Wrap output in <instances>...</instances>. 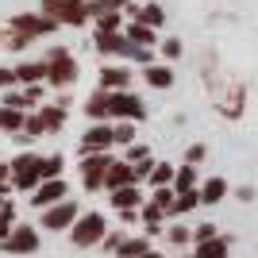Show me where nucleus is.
<instances>
[{
  "instance_id": "9b49d317",
  "label": "nucleus",
  "mask_w": 258,
  "mask_h": 258,
  "mask_svg": "<svg viewBox=\"0 0 258 258\" xmlns=\"http://www.w3.org/2000/svg\"><path fill=\"white\" fill-rule=\"evenodd\" d=\"M62 201H66V181H62V177H58V181H43L31 193V205L43 208V212H46V208H54V205H62Z\"/></svg>"
},
{
  "instance_id": "a19ab883",
  "label": "nucleus",
  "mask_w": 258,
  "mask_h": 258,
  "mask_svg": "<svg viewBox=\"0 0 258 258\" xmlns=\"http://www.w3.org/2000/svg\"><path fill=\"white\" fill-rule=\"evenodd\" d=\"M127 58H135V62H143V66H154V62H151V50H147V46H131Z\"/></svg>"
},
{
  "instance_id": "a878e982",
  "label": "nucleus",
  "mask_w": 258,
  "mask_h": 258,
  "mask_svg": "<svg viewBox=\"0 0 258 258\" xmlns=\"http://www.w3.org/2000/svg\"><path fill=\"white\" fill-rule=\"evenodd\" d=\"M173 177H177V170H173V166H166V162H158V166H154V173H151V185H154V189H170Z\"/></svg>"
},
{
  "instance_id": "4be33fe9",
  "label": "nucleus",
  "mask_w": 258,
  "mask_h": 258,
  "mask_svg": "<svg viewBox=\"0 0 258 258\" xmlns=\"http://www.w3.org/2000/svg\"><path fill=\"white\" fill-rule=\"evenodd\" d=\"M39 119H43V131H58V127L66 123V108H62V104H43Z\"/></svg>"
},
{
  "instance_id": "de8ad7c7",
  "label": "nucleus",
  "mask_w": 258,
  "mask_h": 258,
  "mask_svg": "<svg viewBox=\"0 0 258 258\" xmlns=\"http://www.w3.org/2000/svg\"><path fill=\"white\" fill-rule=\"evenodd\" d=\"M235 197H239V201H254V189H250V185H239Z\"/></svg>"
},
{
  "instance_id": "a211bd4d",
  "label": "nucleus",
  "mask_w": 258,
  "mask_h": 258,
  "mask_svg": "<svg viewBox=\"0 0 258 258\" xmlns=\"http://www.w3.org/2000/svg\"><path fill=\"white\" fill-rule=\"evenodd\" d=\"M16 81H23V85H43V81H46V62H23V66H16Z\"/></svg>"
},
{
  "instance_id": "2f4dec72",
  "label": "nucleus",
  "mask_w": 258,
  "mask_h": 258,
  "mask_svg": "<svg viewBox=\"0 0 258 258\" xmlns=\"http://www.w3.org/2000/svg\"><path fill=\"white\" fill-rule=\"evenodd\" d=\"M39 135H43V119H39V116H27V123H23V131L16 135V139H20V143H31V139H39Z\"/></svg>"
},
{
  "instance_id": "72a5a7b5",
  "label": "nucleus",
  "mask_w": 258,
  "mask_h": 258,
  "mask_svg": "<svg viewBox=\"0 0 258 258\" xmlns=\"http://www.w3.org/2000/svg\"><path fill=\"white\" fill-rule=\"evenodd\" d=\"M116 143L135 147V123H116Z\"/></svg>"
},
{
  "instance_id": "ea45409f",
  "label": "nucleus",
  "mask_w": 258,
  "mask_h": 258,
  "mask_svg": "<svg viewBox=\"0 0 258 258\" xmlns=\"http://www.w3.org/2000/svg\"><path fill=\"white\" fill-rule=\"evenodd\" d=\"M189 239H193L189 227H170V243H173V247H181V243H189Z\"/></svg>"
},
{
  "instance_id": "39448f33",
  "label": "nucleus",
  "mask_w": 258,
  "mask_h": 258,
  "mask_svg": "<svg viewBox=\"0 0 258 258\" xmlns=\"http://www.w3.org/2000/svg\"><path fill=\"white\" fill-rule=\"evenodd\" d=\"M54 27H58V23L50 20V16H43V12H39V16H31V12H20V16H12V27L8 31L12 35H23V39H43V35H50Z\"/></svg>"
},
{
  "instance_id": "79ce46f5",
  "label": "nucleus",
  "mask_w": 258,
  "mask_h": 258,
  "mask_svg": "<svg viewBox=\"0 0 258 258\" xmlns=\"http://www.w3.org/2000/svg\"><path fill=\"white\" fill-rule=\"evenodd\" d=\"M12 220H16V205H12V201H4V205H0V224L12 227Z\"/></svg>"
},
{
  "instance_id": "ddd939ff",
  "label": "nucleus",
  "mask_w": 258,
  "mask_h": 258,
  "mask_svg": "<svg viewBox=\"0 0 258 258\" xmlns=\"http://www.w3.org/2000/svg\"><path fill=\"white\" fill-rule=\"evenodd\" d=\"M85 112H89V119H93V123H108V116H112V93L97 89V93L85 100Z\"/></svg>"
},
{
  "instance_id": "f704fd0d",
  "label": "nucleus",
  "mask_w": 258,
  "mask_h": 258,
  "mask_svg": "<svg viewBox=\"0 0 258 258\" xmlns=\"http://www.w3.org/2000/svg\"><path fill=\"white\" fill-rule=\"evenodd\" d=\"M193 239H197V243H212V239H220V235H216V224H201L193 231Z\"/></svg>"
},
{
  "instance_id": "423d86ee",
  "label": "nucleus",
  "mask_w": 258,
  "mask_h": 258,
  "mask_svg": "<svg viewBox=\"0 0 258 258\" xmlns=\"http://www.w3.org/2000/svg\"><path fill=\"white\" fill-rule=\"evenodd\" d=\"M39 166H43L39 154H20V158L12 162V185H16V189H39V185H43Z\"/></svg>"
},
{
  "instance_id": "393cba45",
  "label": "nucleus",
  "mask_w": 258,
  "mask_h": 258,
  "mask_svg": "<svg viewBox=\"0 0 258 258\" xmlns=\"http://www.w3.org/2000/svg\"><path fill=\"white\" fill-rule=\"evenodd\" d=\"M197 205H205V201H201V189H193V193H177V201H173V216L193 212Z\"/></svg>"
},
{
  "instance_id": "c9c22d12",
  "label": "nucleus",
  "mask_w": 258,
  "mask_h": 258,
  "mask_svg": "<svg viewBox=\"0 0 258 258\" xmlns=\"http://www.w3.org/2000/svg\"><path fill=\"white\" fill-rule=\"evenodd\" d=\"M154 166H158V162H151V158H143V162H135V181H143V177H147V181H151V173H154Z\"/></svg>"
},
{
  "instance_id": "9d476101",
  "label": "nucleus",
  "mask_w": 258,
  "mask_h": 258,
  "mask_svg": "<svg viewBox=\"0 0 258 258\" xmlns=\"http://www.w3.org/2000/svg\"><path fill=\"white\" fill-rule=\"evenodd\" d=\"M35 247H39V231H35L31 224H16L12 235H8V243H4L8 254H31Z\"/></svg>"
},
{
  "instance_id": "cd10ccee",
  "label": "nucleus",
  "mask_w": 258,
  "mask_h": 258,
  "mask_svg": "<svg viewBox=\"0 0 258 258\" xmlns=\"http://www.w3.org/2000/svg\"><path fill=\"white\" fill-rule=\"evenodd\" d=\"M119 23H123V12H104V16H97V35L119 31Z\"/></svg>"
},
{
  "instance_id": "e433bc0d",
  "label": "nucleus",
  "mask_w": 258,
  "mask_h": 258,
  "mask_svg": "<svg viewBox=\"0 0 258 258\" xmlns=\"http://www.w3.org/2000/svg\"><path fill=\"white\" fill-rule=\"evenodd\" d=\"M162 58H166V62L181 58V43H177V39H166V43H162Z\"/></svg>"
},
{
  "instance_id": "f257e3e1",
  "label": "nucleus",
  "mask_w": 258,
  "mask_h": 258,
  "mask_svg": "<svg viewBox=\"0 0 258 258\" xmlns=\"http://www.w3.org/2000/svg\"><path fill=\"white\" fill-rule=\"evenodd\" d=\"M43 62H46V85L70 89L77 81V58L66 50V46H50V50L43 54Z\"/></svg>"
},
{
  "instance_id": "c756f323",
  "label": "nucleus",
  "mask_w": 258,
  "mask_h": 258,
  "mask_svg": "<svg viewBox=\"0 0 258 258\" xmlns=\"http://www.w3.org/2000/svg\"><path fill=\"white\" fill-rule=\"evenodd\" d=\"M147 239H123V247H119V258H143L147 254Z\"/></svg>"
},
{
  "instance_id": "4468645a",
  "label": "nucleus",
  "mask_w": 258,
  "mask_h": 258,
  "mask_svg": "<svg viewBox=\"0 0 258 258\" xmlns=\"http://www.w3.org/2000/svg\"><path fill=\"white\" fill-rule=\"evenodd\" d=\"M123 185H139L135 181V166H131V162H112V170H108V189L116 193Z\"/></svg>"
},
{
  "instance_id": "37998d69",
  "label": "nucleus",
  "mask_w": 258,
  "mask_h": 258,
  "mask_svg": "<svg viewBox=\"0 0 258 258\" xmlns=\"http://www.w3.org/2000/svg\"><path fill=\"white\" fill-rule=\"evenodd\" d=\"M27 43H31V39H23V35H12V31H8V43H4V46H8V50H23Z\"/></svg>"
},
{
  "instance_id": "20e7f679",
  "label": "nucleus",
  "mask_w": 258,
  "mask_h": 258,
  "mask_svg": "<svg viewBox=\"0 0 258 258\" xmlns=\"http://www.w3.org/2000/svg\"><path fill=\"white\" fill-rule=\"evenodd\" d=\"M104 231H108V224H104V216L100 212H85L81 220L74 224V247H97V243H104Z\"/></svg>"
},
{
  "instance_id": "b1692460",
  "label": "nucleus",
  "mask_w": 258,
  "mask_h": 258,
  "mask_svg": "<svg viewBox=\"0 0 258 258\" xmlns=\"http://www.w3.org/2000/svg\"><path fill=\"white\" fill-rule=\"evenodd\" d=\"M193 189H197V166H177L173 193H193Z\"/></svg>"
},
{
  "instance_id": "f8f14e48",
  "label": "nucleus",
  "mask_w": 258,
  "mask_h": 258,
  "mask_svg": "<svg viewBox=\"0 0 258 258\" xmlns=\"http://www.w3.org/2000/svg\"><path fill=\"white\" fill-rule=\"evenodd\" d=\"M127 85H131L127 66H104V70H100V85L97 89H104V93H127Z\"/></svg>"
},
{
  "instance_id": "2eb2a0df",
  "label": "nucleus",
  "mask_w": 258,
  "mask_h": 258,
  "mask_svg": "<svg viewBox=\"0 0 258 258\" xmlns=\"http://www.w3.org/2000/svg\"><path fill=\"white\" fill-rule=\"evenodd\" d=\"M97 50H100V54H123V58H127V54H131V43H127V35L112 31V35H97Z\"/></svg>"
},
{
  "instance_id": "3c124183",
  "label": "nucleus",
  "mask_w": 258,
  "mask_h": 258,
  "mask_svg": "<svg viewBox=\"0 0 258 258\" xmlns=\"http://www.w3.org/2000/svg\"><path fill=\"white\" fill-rule=\"evenodd\" d=\"M8 177H12V166H0V185H8Z\"/></svg>"
},
{
  "instance_id": "8fccbe9b",
  "label": "nucleus",
  "mask_w": 258,
  "mask_h": 258,
  "mask_svg": "<svg viewBox=\"0 0 258 258\" xmlns=\"http://www.w3.org/2000/svg\"><path fill=\"white\" fill-rule=\"evenodd\" d=\"M8 235H12V227H8V224H0V247L8 243Z\"/></svg>"
},
{
  "instance_id": "aec40b11",
  "label": "nucleus",
  "mask_w": 258,
  "mask_h": 258,
  "mask_svg": "<svg viewBox=\"0 0 258 258\" xmlns=\"http://www.w3.org/2000/svg\"><path fill=\"white\" fill-rule=\"evenodd\" d=\"M227 250H231V239L220 235V239H212V243H197L193 258H227Z\"/></svg>"
},
{
  "instance_id": "6ab92c4d",
  "label": "nucleus",
  "mask_w": 258,
  "mask_h": 258,
  "mask_svg": "<svg viewBox=\"0 0 258 258\" xmlns=\"http://www.w3.org/2000/svg\"><path fill=\"white\" fill-rule=\"evenodd\" d=\"M143 77H147V85H154V89H170V85H173V70H170L166 62L147 66V70H143Z\"/></svg>"
},
{
  "instance_id": "c03bdc74",
  "label": "nucleus",
  "mask_w": 258,
  "mask_h": 258,
  "mask_svg": "<svg viewBox=\"0 0 258 258\" xmlns=\"http://www.w3.org/2000/svg\"><path fill=\"white\" fill-rule=\"evenodd\" d=\"M147 158V147H127V162L135 166V162H143Z\"/></svg>"
},
{
  "instance_id": "412c9836",
  "label": "nucleus",
  "mask_w": 258,
  "mask_h": 258,
  "mask_svg": "<svg viewBox=\"0 0 258 258\" xmlns=\"http://www.w3.org/2000/svg\"><path fill=\"white\" fill-rule=\"evenodd\" d=\"M224 197H227V181L224 177H208V181L201 185V201H205V205H220Z\"/></svg>"
},
{
  "instance_id": "bb28decb",
  "label": "nucleus",
  "mask_w": 258,
  "mask_h": 258,
  "mask_svg": "<svg viewBox=\"0 0 258 258\" xmlns=\"http://www.w3.org/2000/svg\"><path fill=\"white\" fill-rule=\"evenodd\" d=\"M39 173H43V181H58V177H62V154H46Z\"/></svg>"
},
{
  "instance_id": "6e6552de",
  "label": "nucleus",
  "mask_w": 258,
  "mask_h": 258,
  "mask_svg": "<svg viewBox=\"0 0 258 258\" xmlns=\"http://www.w3.org/2000/svg\"><path fill=\"white\" fill-rule=\"evenodd\" d=\"M112 143H116V127H112V123H93V127L81 135V151L85 154H104Z\"/></svg>"
},
{
  "instance_id": "0eeeda50",
  "label": "nucleus",
  "mask_w": 258,
  "mask_h": 258,
  "mask_svg": "<svg viewBox=\"0 0 258 258\" xmlns=\"http://www.w3.org/2000/svg\"><path fill=\"white\" fill-rule=\"evenodd\" d=\"M112 116L119 119V123H135V119L147 116V104H143V97H135V93H112Z\"/></svg>"
},
{
  "instance_id": "09e8293b",
  "label": "nucleus",
  "mask_w": 258,
  "mask_h": 258,
  "mask_svg": "<svg viewBox=\"0 0 258 258\" xmlns=\"http://www.w3.org/2000/svg\"><path fill=\"white\" fill-rule=\"evenodd\" d=\"M23 97H27V100H39V97H43V85H27V93H23Z\"/></svg>"
},
{
  "instance_id": "7ed1b4c3",
  "label": "nucleus",
  "mask_w": 258,
  "mask_h": 258,
  "mask_svg": "<svg viewBox=\"0 0 258 258\" xmlns=\"http://www.w3.org/2000/svg\"><path fill=\"white\" fill-rule=\"evenodd\" d=\"M112 154H85V158H81V166H77V170H81V185H85L89 193H97V189H104L108 185V170H112Z\"/></svg>"
},
{
  "instance_id": "c85d7f7f",
  "label": "nucleus",
  "mask_w": 258,
  "mask_h": 258,
  "mask_svg": "<svg viewBox=\"0 0 258 258\" xmlns=\"http://www.w3.org/2000/svg\"><path fill=\"white\" fill-rule=\"evenodd\" d=\"M139 216H143V220H147V227H151V235H158V231H162V216H166V212H162V208L158 205H154V201H151V205H143L139 208Z\"/></svg>"
},
{
  "instance_id": "f3484780",
  "label": "nucleus",
  "mask_w": 258,
  "mask_h": 258,
  "mask_svg": "<svg viewBox=\"0 0 258 258\" xmlns=\"http://www.w3.org/2000/svg\"><path fill=\"white\" fill-rule=\"evenodd\" d=\"M123 16H131V23H147V27H158V23L166 20V12H162L158 4H143V8H127Z\"/></svg>"
},
{
  "instance_id": "1a4fd4ad",
  "label": "nucleus",
  "mask_w": 258,
  "mask_h": 258,
  "mask_svg": "<svg viewBox=\"0 0 258 258\" xmlns=\"http://www.w3.org/2000/svg\"><path fill=\"white\" fill-rule=\"evenodd\" d=\"M81 216H77V201H62V205H54L43 212V227L46 231H62V227H74Z\"/></svg>"
},
{
  "instance_id": "f03ea898",
  "label": "nucleus",
  "mask_w": 258,
  "mask_h": 258,
  "mask_svg": "<svg viewBox=\"0 0 258 258\" xmlns=\"http://www.w3.org/2000/svg\"><path fill=\"white\" fill-rule=\"evenodd\" d=\"M43 16H50L54 23L81 27L89 20V0H43Z\"/></svg>"
},
{
  "instance_id": "49530a36",
  "label": "nucleus",
  "mask_w": 258,
  "mask_h": 258,
  "mask_svg": "<svg viewBox=\"0 0 258 258\" xmlns=\"http://www.w3.org/2000/svg\"><path fill=\"white\" fill-rule=\"evenodd\" d=\"M119 220H123V224H135V220H139V208H127V212H119Z\"/></svg>"
},
{
  "instance_id": "473e14b6",
  "label": "nucleus",
  "mask_w": 258,
  "mask_h": 258,
  "mask_svg": "<svg viewBox=\"0 0 258 258\" xmlns=\"http://www.w3.org/2000/svg\"><path fill=\"white\" fill-rule=\"evenodd\" d=\"M173 201H177L173 185H170V189H154V205H158L162 212H173Z\"/></svg>"
},
{
  "instance_id": "a18cd8bd",
  "label": "nucleus",
  "mask_w": 258,
  "mask_h": 258,
  "mask_svg": "<svg viewBox=\"0 0 258 258\" xmlns=\"http://www.w3.org/2000/svg\"><path fill=\"white\" fill-rule=\"evenodd\" d=\"M16 85V70H0V89H12Z\"/></svg>"
},
{
  "instance_id": "7c9ffc66",
  "label": "nucleus",
  "mask_w": 258,
  "mask_h": 258,
  "mask_svg": "<svg viewBox=\"0 0 258 258\" xmlns=\"http://www.w3.org/2000/svg\"><path fill=\"white\" fill-rule=\"evenodd\" d=\"M131 0H89V16H104V12H119Z\"/></svg>"
},
{
  "instance_id": "603ef678",
  "label": "nucleus",
  "mask_w": 258,
  "mask_h": 258,
  "mask_svg": "<svg viewBox=\"0 0 258 258\" xmlns=\"http://www.w3.org/2000/svg\"><path fill=\"white\" fill-rule=\"evenodd\" d=\"M143 258H162V254H154V250H147V254H143Z\"/></svg>"
},
{
  "instance_id": "4c0bfd02",
  "label": "nucleus",
  "mask_w": 258,
  "mask_h": 258,
  "mask_svg": "<svg viewBox=\"0 0 258 258\" xmlns=\"http://www.w3.org/2000/svg\"><path fill=\"white\" fill-rule=\"evenodd\" d=\"M197 162H205V143H193L185 151V166H197Z\"/></svg>"
},
{
  "instance_id": "5701e85b",
  "label": "nucleus",
  "mask_w": 258,
  "mask_h": 258,
  "mask_svg": "<svg viewBox=\"0 0 258 258\" xmlns=\"http://www.w3.org/2000/svg\"><path fill=\"white\" fill-rule=\"evenodd\" d=\"M127 43L131 46H151L154 43V27H147V23H127Z\"/></svg>"
},
{
  "instance_id": "dca6fc26",
  "label": "nucleus",
  "mask_w": 258,
  "mask_h": 258,
  "mask_svg": "<svg viewBox=\"0 0 258 258\" xmlns=\"http://www.w3.org/2000/svg\"><path fill=\"white\" fill-rule=\"evenodd\" d=\"M112 205H116L119 212H127V208H143V189H139V185H123V189L112 193Z\"/></svg>"
},
{
  "instance_id": "58836bf2",
  "label": "nucleus",
  "mask_w": 258,
  "mask_h": 258,
  "mask_svg": "<svg viewBox=\"0 0 258 258\" xmlns=\"http://www.w3.org/2000/svg\"><path fill=\"white\" fill-rule=\"evenodd\" d=\"M27 104H31V100L23 97V93H12V89H8V97H4V108H20V112H23Z\"/></svg>"
}]
</instances>
